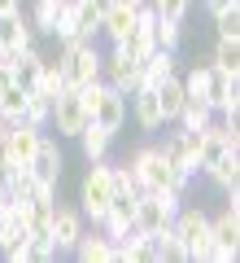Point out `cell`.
<instances>
[{
	"mask_svg": "<svg viewBox=\"0 0 240 263\" xmlns=\"http://www.w3.org/2000/svg\"><path fill=\"white\" fill-rule=\"evenodd\" d=\"M131 176H136V189L140 193H153V189H175V193H188V184L192 180L179 176L175 167H170V158L162 154V145H140L136 154L127 158Z\"/></svg>",
	"mask_w": 240,
	"mask_h": 263,
	"instance_id": "6da1fadb",
	"label": "cell"
},
{
	"mask_svg": "<svg viewBox=\"0 0 240 263\" xmlns=\"http://www.w3.org/2000/svg\"><path fill=\"white\" fill-rule=\"evenodd\" d=\"M57 66L66 75V88H88L101 79V48H96V40H66L57 53Z\"/></svg>",
	"mask_w": 240,
	"mask_h": 263,
	"instance_id": "7a4b0ae2",
	"label": "cell"
},
{
	"mask_svg": "<svg viewBox=\"0 0 240 263\" xmlns=\"http://www.w3.org/2000/svg\"><path fill=\"white\" fill-rule=\"evenodd\" d=\"M184 206V193H175V189H153V193H140L136 197V215H131V228L144 237L162 233V228L175 219V211Z\"/></svg>",
	"mask_w": 240,
	"mask_h": 263,
	"instance_id": "3957f363",
	"label": "cell"
},
{
	"mask_svg": "<svg viewBox=\"0 0 240 263\" xmlns=\"http://www.w3.org/2000/svg\"><path fill=\"white\" fill-rule=\"evenodd\" d=\"M170 228H175L179 241L188 246V259L210 263V254H214V237H210V211H205V206H179L175 219H170Z\"/></svg>",
	"mask_w": 240,
	"mask_h": 263,
	"instance_id": "277c9868",
	"label": "cell"
},
{
	"mask_svg": "<svg viewBox=\"0 0 240 263\" xmlns=\"http://www.w3.org/2000/svg\"><path fill=\"white\" fill-rule=\"evenodd\" d=\"M110 197H114V184H110V158L92 162L83 176V184H79V211H83V219H92V224H101L105 211H110Z\"/></svg>",
	"mask_w": 240,
	"mask_h": 263,
	"instance_id": "5b68a950",
	"label": "cell"
},
{
	"mask_svg": "<svg viewBox=\"0 0 240 263\" xmlns=\"http://www.w3.org/2000/svg\"><path fill=\"white\" fill-rule=\"evenodd\" d=\"M101 79L110 88H118L122 97H131L136 88H144V79H140V62L122 44H110V53H101Z\"/></svg>",
	"mask_w": 240,
	"mask_h": 263,
	"instance_id": "8992f818",
	"label": "cell"
},
{
	"mask_svg": "<svg viewBox=\"0 0 240 263\" xmlns=\"http://www.w3.org/2000/svg\"><path fill=\"white\" fill-rule=\"evenodd\" d=\"M39 136H44V127H35V123H13L9 136H5V145H0V171H13V167H27L31 154H35Z\"/></svg>",
	"mask_w": 240,
	"mask_h": 263,
	"instance_id": "52a82bcc",
	"label": "cell"
},
{
	"mask_svg": "<svg viewBox=\"0 0 240 263\" xmlns=\"http://www.w3.org/2000/svg\"><path fill=\"white\" fill-rule=\"evenodd\" d=\"M231 149H240V132H236V123L214 119L210 127L197 136V167H210V162H219L223 154H231Z\"/></svg>",
	"mask_w": 240,
	"mask_h": 263,
	"instance_id": "ba28073f",
	"label": "cell"
},
{
	"mask_svg": "<svg viewBox=\"0 0 240 263\" xmlns=\"http://www.w3.org/2000/svg\"><path fill=\"white\" fill-rule=\"evenodd\" d=\"M83 211L79 206H61V202H57L53 206V215H48V241H53V250L57 254H70L74 250V241H79V237H83Z\"/></svg>",
	"mask_w": 240,
	"mask_h": 263,
	"instance_id": "9c48e42d",
	"label": "cell"
},
{
	"mask_svg": "<svg viewBox=\"0 0 240 263\" xmlns=\"http://www.w3.org/2000/svg\"><path fill=\"white\" fill-rule=\"evenodd\" d=\"M48 127H57V136H79L88 127V110L79 101L74 88H66L61 97H53V114H48Z\"/></svg>",
	"mask_w": 240,
	"mask_h": 263,
	"instance_id": "30bf717a",
	"label": "cell"
},
{
	"mask_svg": "<svg viewBox=\"0 0 240 263\" xmlns=\"http://www.w3.org/2000/svg\"><path fill=\"white\" fill-rule=\"evenodd\" d=\"M27 44H35V27H31L27 9H5L0 13V57L22 53Z\"/></svg>",
	"mask_w": 240,
	"mask_h": 263,
	"instance_id": "8fae6325",
	"label": "cell"
},
{
	"mask_svg": "<svg viewBox=\"0 0 240 263\" xmlns=\"http://www.w3.org/2000/svg\"><path fill=\"white\" fill-rule=\"evenodd\" d=\"M170 127H175V132L162 141V154L170 158V167H175L179 176L197 180V171H201V167H197V136H192V132H184L179 123H170Z\"/></svg>",
	"mask_w": 240,
	"mask_h": 263,
	"instance_id": "7c38bea8",
	"label": "cell"
},
{
	"mask_svg": "<svg viewBox=\"0 0 240 263\" xmlns=\"http://www.w3.org/2000/svg\"><path fill=\"white\" fill-rule=\"evenodd\" d=\"M31 176L39 180V184H61V171H66V154H61V145L53 141V136H39V145H35V154H31Z\"/></svg>",
	"mask_w": 240,
	"mask_h": 263,
	"instance_id": "4fadbf2b",
	"label": "cell"
},
{
	"mask_svg": "<svg viewBox=\"0 0 240 263\" xmlns=\"http://www.w3.org/2000/svg\"><path fill=\"white\" fill-rule=\"evenodd\" d=\"M92 123H101L105 132H114V136H118L122 123H127V97H122L118 88L105 84L101 97H96V105H92Z\"/></svg>",
	"mask_w": 240,
	"mask_h": 263,
	"instance_id": "5bb4252c",
	"label": "cell"
},
{
	"mask_svg": "<svg viewBox=\"0 0 240 263\" xmlns=\"http://www.w3.org/2000/svg\"><path fill=\"white\" fill-rule=\"evenodd\" d=\"M70 254L79 263H118V241H114L110 233H101V228H96V233H88V228H83V237L74 241Z\"/></svg>",
	"mask_w": 240,
	"mask_h": 263,
	"instance_id": "9a60e30c",
	"label": "cell"
},
{
	"mask_svg": "<svg viewBox=\"0 0 240 263\" xmlns=\"http://www.w3.org/2000/svg\"><path fill=\"white\" fill-rule=\"evenodd\" d=\"M131 27H136V9H131V5H122V0H110V5L101 9V35L110 40V44H122Z\"/></svg>",
	"mask_w": 240,
	"mask_h": 263,
	"instance_id": "2e32d148",
	"label": "cell"
},
{
	"mask_svg": "<svg viewBox=\"0 0 240 263\" xmlns=\"http://www.w3.org/2000/svg\"><path fill=\"white\" fill-rule=\"evenodd\" d=\"M170 75H179V53H170V48H153V53L140 62V79H144V88L166 84Z\"/></svg>",
	"mask_w": 240,
	"mask_h": 263,
	"instance_id": "e0dca14e",
	"label": "cell"
},
{
	"mask_svg": "<svg viewBox=\"0 0 240 263\" xmlns=\"http://www.w3.org/2000/svg\"><path fill=\"white\" fill-rule=\"evenodd\" d=\"M131 119H136L140 132H162L166 127V123H162V110H157L153 88H136V92H131Z\"/></svg>",
	"mask_w": 240,
	"mask_h": 263,
	"instance_id": "ac0fdd59",
	"label": "cell"
},
{
	"mask_svg": "<svg viewBox=\"0 0 240 263\" xmlns=\"http://www.w3.org/2000/svg\"><path fill=\"white\" fill-rule=\"evenodd\" d=\"M153 97H157V110H162V123H175L179 119V110H184V101H188V92H184V79L179 75H170L166 84H157L153 88Z\"/></svg>",
	"mask_w": 240,
	"mask_h": 263,
	"instance_id": "d6986e66",
	"label": "cell"
},
{
	"mask_svg": "<svg viewBox=\"0 0 240 263\" xmlns=\"http://www.w3.org/2000/svg\"><path fill=\"white\" fill-rule=\"evenodd\" d=\"M70 9V22H74V35L79 40H96L101 35V5L96 0H74V5H66Z\"/></svg>",
	"mask_w": 240,
	"mask_h": 263,
	"instance_id": "ffe728a7",
	"label": "cell"
},
{
	"mask_svg": "<svg viewBox=\"0 0 240 263\" xmlns=\"http://www.w3.org/2000/svg\"><path fill=\"white\" fill-rule=\"evenodd\" d=\"M118 263H157V250H153V237L144 233H122L118 237Z\"/></svg>",
	"mask_w": 240,
	"mask_h": 263,
	"instance_id": "44dd1931",
	"label": "cell"
},
{
	"mask_svg": "<svg viewBox=\"0 0 240 263\" xmlns=\"http://www.w3.org/2000/svg\"><path fill=\"white\" fill-rule=\"evenodd\" d=\"M205 176H210L214 189H223V193H231V189H240V154H223L219 162H210V167H201Z\"/></svg>",
	"mask_w": 240,
	"mask_h": 263,
	"instance_id": "7402d4cb",
	"label": "cell"
},
{
	"mask_svg": "<svg viewBox=\"0 0 240 263\" xmlns=\"http://www.w3.org/2000/svg\"><path fill=\"white\" fill-rule=\"evenodd\" d=\"M74 141L83 145V158L88 162H101V158H110V145H114V132H105L101 123H92L88 119V127L74 136Z\"/></svg>",
	"mask_w": 240,
	"mask_h": 263,
	"instance_id": "603a6c76",
	"label": "cell"
},
{
	"mask_svg": "<svg viewBox=\"0 0 240 263\" xmlns=\"http://www.w3.org/2000/svg\"><path fill=\"white\" fill-rule=\"evenodd\" d=\"M31 92L48 97V101L66 92V75H61V66H57V57H44V62H39V75H35V84H31Z\"/></svg>",
	"mask_w": 240,
	"mask_h": 263,
	"instance_id": "cb8c5ba5",
	"label": "cell"
},
{
	"mask_svg": "<svg viewBox=\"0 0 240 263\" xmlns=\"http://www.w3.org/2000/svg\"><path fill=\"white\" fill-rule=\"evenodd\" d=\"M153 250H157V263H192L188 259V246L179 241L175 228H162V233H153Z\"/></svg>",
	"mask_w": 240,
	"mask_h": 263,
	"instance_id": "d4e9b609",
	"label": "cell"
},
{
	"mask_svg": "<svg viewBox=\"0 0 240 263\" xmlns=\"http://www.w3.org/2000/svg\"><path fill=\"white\" fill-rule=\"evenodd\" d=\"M22 110H27V88L18 84V79H9V84H0V119L18 123Z\"/></svg>",
	"mask_w": 240,
	"mask_h": 263,
	"instance_id": "484cf974",
	"label": "cell"
},
{
	"mask_svg": "<svg viewBox=\"0 0 240 263\" xmlns=\"http://www.w3.org/2000/svg\"><path fill=\"white\" fill-rule=\"evenodd\" d=\"M210 62L219 66V70H227V75H240V35H219Z\"/></svg>",
	"mask_w": 240,
	"mask_h": 263,
	"instance_id": "4316f807",
	"label": "cell"
},
{
	"mask_svg": "<svg viewBox=\"0 0 240 263\" xmlns=\"http://www.w3.org/2000/svg\"><path fill=\"white\" fill-rule=\"evenodd\" d=\"M175 123H179L184 132H192V136H201V132L214 123V110H210L205 101H184V110H179Z\"/></svg>",
	"mask_w": 240,
	"mask_h": 263,
	"instance_id": "83f0119b",
	"label": "cell"
},
{
	"mask_svg": "<svg viewBox=\"0 0 240 263\" xmlns=\"http://www.w3.org/2000/svg\"><path fill=\"white\" fill-rule=\"evenodd\" d=\"M57 13H61V5L57 0H31V27L35 31H44V35H53V22H57Z\"/></svg>",
	"mask_w": 240,
	"mask_h": 263,
	"instance_id": "f1b7e54d",
	"label": "cell"
},
{
	"mask_svg": "<svg viewBox=\"0 0 240 263\" xmlns=\"http://www.w3.org/2000/svg\"><path fill=\"white\" fill-rule=\"evenodd\" d=\"M48 114H53V101L27 88V110H22V123H35V127H44V132H48Z\"/></svg>",
	"mask_w": 240,
	"mask_h": 263,
	"instance_id": "f546056e",
	"label": "cell"
},
{
	"mask_svg": "<svg viewBox=\"0 0 240 263\" xmlns=\"http://www.w3.org/2000/svg\"><path fill=\"white\" fill-rule=\"evenodd\" d=\"M148 5H153V13L162 22H184L188 9H192V0H148Z\"/></svg>",
	"mask_w": 240,
	"mask_h": 263,
	"instance_id": "4dcf8cb0",
	"label": "cell"
},
{
	"mask_svg": "<svg viewBox=\"0 0 240 263\" xmlns=\"http://www.w3.org/2000/svg\"><path fill=\"white\" fill-rule=\"evenodd\" d=\"M179 44H184V22H162L157 18V48L179 53Z\"/></svg>",
	"mask_w": 240,
	"mask_h": 263,
	"instance_id": "1f68e13d",
	"label": "cell"
},
{
	"mask_svg": "<svg viewBox=\"0 0 240 263\" xmlns=\"http://www.w3.org/2000/svg\"><path fill=\"white\" fill-rule=\"evenodd\" d=\"M53 259H57L53 241H48V237H35V233H31V237H27V263H53Z\"/></svg>",
	"mask_w": 240,
	"mask_h": 263,
	"instance_id": "d6a6232c",
	"label": "cell"
},
{
	"mask_svg": "<svg viewBox=\"0 0 240 263\" xmlns=\"http://www.w3.org/2000/svg\"><path fill=\"white\" fill-rule=\"evenodd\" d=\"M214 27H219V35H240V5L214 13Z\"/></svg>",
	"mask_w": 240,
	"mask_h": 263,
	"instance_id": "836d02e7",
	"label": "cell"
},
{
	"mask_svg": "<svg viewBox=\"0 0 240 263\" xmlns=\"http://www.w3.org/2000/svg\"><path fill=\"white\" fill-rule=\"evenodd\" d=\"M201 5H205V9H210V18H214V13L231 9V5H240V0H201Z\"/></svg>",
	"mask_w": 240,
	"mask_h": 263,
	"instance_id": "e575fe53",
	"label": "cell"
},
{
	"mask_svg": "<svg viewBox=\"0 0 240 263\" xmlns=\"http://www.w3.org/2000/svg\"><path fill=\"white\" fill-rule=\"evenodd\" d=\"M5 9H22V0H0V13Z\"/></svg>",
	"mask_w": 240,
	"mask_h": 263,
	"instance_id": "d590c367",
	"label": "cell"
},
{
	"mask_svg": "<svg viewBox=\"0 0 240 263\" xmlns=\"http://www.w3.org/2000/svg\"><path fill=\"white\" fill-rule=\"evenodd\" d=\"M9 127H13L9 119H0V145H5V136H9Z\"/></svg>",
	"mask_w": 240,
	"mask_h": 263,
	"instance_id": "8d00e7d4",
	"label": "cell"
},
{
	"mask_svg": "<svg viewBox=\"0 0 240 263\" xmlns=\"http://www.w3.org/2000/svg\"><path fill=\"white\" fill-rule=\"evenodd\" d=\"M122 5H131V9H140V5H148V0H122Z\"/></svg>",
	"mask_w": 240,
	"mask_h": 263,
	"instance_id": "74e56055",
	"label": "cell"
},
{
	"mask_svg": "<svg viewBox=\"0 0 240 263\" xmlns=\"http://www.w3.org/2000/svg\"><path fill=\"white\" fill-rule=\"evenodd\" d=\"M57 5H61V9H66V5H74V0H57Z\"/></svg>",
	"mask_w": 240,
	"mask_h": 263,
	"instance_id": "f35d334b",
	"label": "cell"
},
{
	"mask_svg": "<svg viewBox=\"0 0 240 263\" xmlns=\"http://www.w3.org/2000/svg\"><path fill=\"white\" fill-rule=\"evenodd\" d=\"M96 5H101V9H105V5H110V0H96Z\"/></svg>",
	"mask_w": 240,
	"mask_h": 263,
	"instance_id": "ab89813d",
	"label": "cell"
}]
</instances>
